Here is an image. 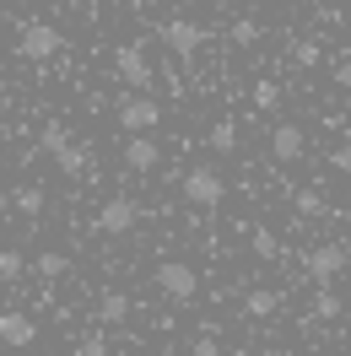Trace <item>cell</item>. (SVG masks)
I'll return each instance as SVG.
<instances>
[{
  "label": "cell",
  "mask_w": 351,
  "mask_h": 356,
  "mask_svg": "<svg viewBox=\"0 0 351 356\" xmlns=\"http://www.w3.org/2000/svg\"><path fill=\"white\" fill-rule=\"evenodd\" d=\"M303 152H308V135L297 130V124H276V130H270V156H276V162H297Z\"/></svg>",
  "instance_id": "obj_9"
},
{
  "label": "cell",
  "mask_w": 351,
  "mask_h": 356,
  "mask_svg": "<svg viewBox=\"0 0 351 356\" xmlns=\"http://www.w3.org/2000/svg\"><path fill=\"white\" fill-rule=\"evenodd\" d=\"M205 38H211V33H205V22H195V17H168V22H162V44H168L173 60H195Z\"/></svg>",
  "instance_id": "obj_2"
},
{
  "label": "cell",
  "mask_w": 351,
  "mask_h": 356,
  "mask_svg": "<svg viewBox=\"0 0 351 356\" xmlns=\"http://www.w3.org/2000/svg\"><path fill=\"white\" fill-rule=\"evenodd\" d=\"M119 124L130 135L157 130V124H162V103H157V97H125V103H119Z\"/></svg>",
  "instance_id": "obj_8"
},
{
  "label": "cell",
  "mask_w": 351,
  "mask_h": 356,
  "mask_svg": "<svg viewBox=\"0 0 351 356\" xmlns=\"http://www.w3.org/2000/svg\"><path fill=\"white\" fill-rule=\"evenodd\" d=\"M33 270H38L44 281H60V275H65V270H70V259H65V254H54V248H44V254L33 259Z\"/></svg>",
  "instance_id": "obj_17"
},
{
  "label": "cell",
  "mask_w": 351,
  "mask_h": 356,
  "mask_svg": "<svg viewBox=\"0 0 351 356\" xmlns=\"http://www.w3.org/2000/svg\"><path fill=\"white\" fill-rule=\"evenodd\" d=\"M98 318H103V324H125V318H130V297H125V291H103V297H98Z\"/></svg>",
  "instance_id": "obj_12"
},
{
  "label": "cell",
  "mask_w": 351,
  "mask_h": 356,
  "mask_svg": "<svg viewBox=\"0 0 351 356\" xmlns=\"http://www.w3.org/2000/svg\"><path fill=\"white\" fill-rule=\"evenodd\" d=\"M54 162H60V173H70V178H81V173H87V152H81L76 140H70V146L54 156Z\"/></svg>",
  "instance_id": "obj_21"
},
{
  "label": "cell",
  "mask_w": 351,
  "mask_h": 356,
  "mask_svg": "<svg viewBox=\"0 0 351 356\" xmlns=\"http://www.w3.org/2000/svg\"><path fill=\"white\" fill-rule=\"evenodd\" d=\"M135 222H141V205L130 195H109L103 211H98V232L103 238H125V232H135Z\"/></svg>",
  "instance_id": "obj_5"
},
{
  "label": "cell",
  "mask_w": 351,
  "mask_h": 356,
  "mask_svg": "<svg viewBox=\"0 0 351 356\" xmlns=\"http://www.w3.org/2000/svg\"><path fill=\"white\" fill-rule=\"evenodd\" d=\"M0 340H6L11 351H22V346L38 340V324H33L27 313H0Z\"/></svg>",
  "instance_id": "obj_11"
},
{
  "label": "cell",
  "mask_w": 351,
  "mask_h": 356,
  "mask_svg": "<svg viewBox=\"0 0 351 356\" xmlns=\"http://www.w3.org/2000/svg\"><path fill=\"white\" fill-rule=\"evenodd\" d=\"M60 49H65V38H60V27H54V22H22L17 54H27L33 65H44V60H54Z\"/></svg>",
  "instance_id": "obj_3"
},
{
  "label": "cell",
  "mask_w": 351,
  "mask_h": 356,
  "mask_svg": "<svg viewBox=\"0 0 351 356\" xmlns=\"http://www.w3.org/2000/svg\"><path fill=\"white\" fill-rule=\"evenodd\" d=\"M157 162H162V146H157V140H146V135L125 140V168H130V173H157Z\"/></svg>",
  "instance_id": "obj_10"
},
{
  "label": "cell",
  "mask_w": 351,
  "mask_h": 356,
  "mask_svg": "<svg viewBox=\"0 0 351 356\" xmlns=\"http://www.w3.org/2000/svg\"><path fill=\"white\" fill-rule=\"evenodd\" d=\"M205 146H211V152H238V124H233V119H217V124H211V135H205Z\"/></svg>",
  "instance_id": "obj_14"
},
{
  "label": "cell",
  "mask_w": 351,
  "mask_h": 356,
  "mask_svg": "<svg viewBox=\"0 0 351 356\" xmlns=\"http://www.w3.org/2000/svg\"><path fill=\"white\" fill-rule=\"evenodd\" d=\"M292 211H297V216H319V211H325V195H319L313 184H303V189H292Z\"/></svg>",
  "instance_id": "obj_16"
},
{
  "label": "cell",
  "mask_w": 351,
  "mask_h": 356,
  "mask_svg": "<svg viewBox=\"0 0 351 356\" xmlns=\"http://www.w3.org/2000/svg\"><path fill=\"white\" fill-rule=\"evenodd\" d=\"M276 308H281V291H270V286H260V291L243 297V313H249V318H270Z\"/></svg>",
  "instance_id": "obj_13"
},
{
  "label": "cell",
  "mask_w": 351,
  "mask_h": 356,
  "mask_svg": "<svg viewBox=\"0 0 351 356\" xmlns=\"http://www.w3.org/2000/svg\"><path fill=\"white\" fill-rule=\"evenodd\" d=\"M233 44H238V49L260 44V22H254V17H238V22H233Z\"/></svg>",
  "instance_id": "obj_24"
},
{
  "label": "cell",
  "mask_w": 351,
  "mask_h": 356,
  "mask_svg": "<svg viewBox=\"0 0 351 356\" xmlns=\"http://www.w3.org/2000/svg\"><path fill=\"white\" fill-rule=\"evenodd\" d=\"M157 291H162L168 302H195L200 275L184 265V259H162V265H157Z\"/></svg>",
  "instance_id": "obj_4"
},
{
  "label": "cell",
  "mask_w": 351,
  "mask_h": 356,
  "mask_svg": "<svg viewBox=\"0 0 351 356\" xmlns=\"http://www.w3.org/2000/svg\"><path fill=\"white\" fill-rule=\"evenodd\" d=\"M335 87H351V54H346V60H335Z\"/></svg>",
  "instance_id": "obj_28"
},
{
  "label": "cell",
  "mask_w": 351,
  "mask_h": 356,
  "mask_svg": "<svg viewBox=\"0 0 351 356\" xmlns=\"http://www.w3.org/2000/svg\"><path fill=\"white\" fill-rule=\"evenodd\" d=\"M249 97H254V108H260V113H270L276 103H281V87H276V81H254Z\"/></svg>",
  "instance_id": "obj_22"
},
{
  "label": "cell",
  "mask_w": 351,
  "mask_h": 356,
  "mask_svg": "<svg viewBox=\"0 0 351 356\" xmlns=\"http://www.w3.org/2000/svg\"><path fill=\"white\" fill-rule=\"evenodd\" d=\"M341 313H346V308H341V291H335V286L313 291V318H341Z\"/></svg>",
  "instance_id": "obj_18"
},
{
  "label": "cell",
  "mask_w": 351,
  "mask_h": 356,
  "mask_svg": "<svg viewBox=\"0 0 351 356\" xmlns=\"http://www.w3.org/2000/svg\"><path fill=\"white\" fill-rule=\"evenodd\" d=\"M319 60H325V44H319V38H303V44H292V65L313 70Z\"/></svg>",
  "instance_id": "obj_20"
},
{
  "label": "cell",
  "mask_w": 351,
  "mask_h": 356,
  "mask_svg": "<svg viewBox=\"0 0 351 356\" xmlns=\"http://www.w3.org/2000/svg\"><path fill=\"white\" fill-rule=\"evenodd\" d=\"M38 146H44L49 156H60L70 146V135H65V124H44V135H38Z\"/></svg>",
  "instance_id": "obj_23"
},
{
  "label": "cell",
  "mask_w": 351,
  "mask_h": 356,
  "mask_svg": "<svg viewBox=\"0 0 351 356\" xmlns=\"http://www.w3.org/2000/svg\"><path fill=\"white\" fill-rule=\"evenodd\" d=\"M76 356H109V346H103V334H87V340H81V351Z\"/></svg>",
  "instance_id": "obj_27"
},
{
  "label": "cell",
  "mask_w": 351,
  "mask_h": 356,
  "mask_svg": "<svg viewBox=\"0 0 351 356\" xmlns=\"http://www.w3.org/2000/svg\"><path fill=\"white\" fill-rule=\"evenodd\" d=\"M22 270H27V259L17 254V248H0V281H17Z\"/></svg>",
  "instance_id": "obj_25"
},
{
  "label": "cell",
  "mask_w": 351,
  "mask_h": 356,
  "mask_svg": "<svg viewBox=\"0 0 351 356\" xmlns=\"http://www.w3.org/2000/svg\"><path fill=\"white\" fill-rule=\"evenodd\" d=\"M0 103H6V65H0Z\"/></svg>",
  "instance_id": "obj_30"
},
{
  "label": "cell",
  "mask_w": 351,
  "mask_h": 356,
  "mask_svg": "<svg viewBox=\"0 0 351 356\" xmlns=\"http://www.w3.org/2000/svg\"><path fill=\"white\" fill-rule=\"evenodd\" d=\"M195 356H221V351H217V340H195Z\"/></svg>",
  "instance_id": "obj_29"
},
{
  "label": "cell",
  "mask_w": 351,
  "mask_h": 356,
  "mask_svg": "<svg viewBox=\"0 0 351 356\" xmlns=\"http://www.w3.org/2000/svg\"><path fill=\"white\" fill-rule=\"evenodd\" d=\"M114 76H119L125 87L146 92L157 70H152V60H146V49H141V44H125V49H114Z\"/></svg>",
  "instance_id": "obj_6"
},
{
  "label": "cell",
  "mask_w": 351,
  "mask_h": 356,
  "mask_svg": "<svg viewBox=\"0 0 351 356\" xmlns=\"http://www.w3.org/2000/svg\"><path fill=\"white\" fill-rule=\"evenodd\" d=\"M11 205H17V211H22V216H44V189H38V184H22V189H17V195H11Z\"/></svg>",
  "instance_id": "obj_15"
},
{
  "label": "cell",
  "mask_w": 351,
  "mask_h": 356,
  "mask_svg": "<svg viewBox=\"0 0 351 356\" xmlns=\"http://www.w3.org/2000/svg\"><path fill=\"white\" fill-rule=\"evenodd\" d=\"M346 259H351L346 243H313V248L303 254V270L313 275V281H319V286H329V281L346 270Z\"/></svg>",
  "instance_id": "obj_7"
},
{
  "label": "cell",
  "mask_w": 351,
  "mask_h": 356,
  "mask_svg": "<svg viewBox=\"0 0 351 356\" xmlns=\"http://www.w3.org/2000/svg\"><path fill=\"white\" fill-rule=\"evenodd\" d=\"M249 238H254V254H260V259H281V238H276L270 227H249Z\"/></svg>",
  "instance_id": "obj_19"
},
{
  "label": "cell",
  "mask_w": 351,
  "mask_h": 356,
  "mask_svg": "<svg viewBox=\"0 0 351 356\" xmlns=\"http://www.w3.org/2000/svg\"><path fill=\"white\" fill-rule=\"evenodd\" d=\"M329 168H335V173H351V140H341V146L329 152Z\"/></svg>",
  "instance_id": "obj_26"
},
{
  "label": "cell",
  "mask_w": 351,
  "mask_h": 356,
  "mask_svg": "<svg viewBox=\"0 0 351 356\" xmlns=\"http://www.w3.org/2000/svg\"><path fill=\"white\" fill-rule=\"evenodd\" d=\"M184 200L200 205V211H217V205L227 200V178H221L211 162H195V168L184 173Z\"/></svg>",
  "instance_id": "obj_1"
}]
</instances>
